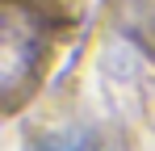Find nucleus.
<instances>
[{"label":"nucleus","instance_id":"1","mask_svg":"<svg viewBox=\"0 0 155 151\" xmlns=\"http://www.w3.org/2000/svg\"><path fill=\"white\" fill-rule=\"evenodd\" d=\"M42 55H46L42 17L21 0H4V17H0V92H4L8 109H17L25 101V92L34 88Z\"/></svg>","mask_w":155,"mask_h":151},{"label":"nucleus","instance_id":"2","mask_svg":"<svg viewBox=\"0 0 155 151\" xmlns=\"http://www.w3.org/2000/svg\"><path fill=\"white\" fill-rule=\"evenodd\" d=\"M122 34L143 55L155 59V0H126L122 4Z\"/></svg>","mask_w":155,"mask_h":151},{"label":"nucleus","instance_id":"3","mask_svg":"<svg viewBox=\"0 0 155 151\" xmlns=\"http://www.w3.org/2000/svg\"><path fill=\"white\" fill-rule=\"evenodd\" d=\"M29 151H97V139L88 130H54V134L34 139Z\"/></svg>","mask_w":155,"mask_h":151}]
</instances>
